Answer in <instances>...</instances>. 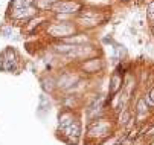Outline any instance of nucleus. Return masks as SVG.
<instances>
[{"label":"nucleus","instance_id":"f257e3e1","mask_svg":"<svg viewBox=\"0 0 154 145\" xmlns=\"http://www.w3.org/2000/svg\"><path fill=\"white\" fill-rule=\"evenodd\" d=\"M54 9H57L58 12H66V14H69V12H75L81 8L79 3L76 2H58L52 6Z\"/></svg>","mask_w":154,"mask_h":145},{"label":"nucleus","instance_id":"7ed1b4c3","mask_svg":"<svg viewBox=\"0 0 154 145\" xmlns=\"http://www.w3.org/2000/svg\"><path fill=\"white\" fill-rule=\"evenodd\" d=\"M146 109L148 107H145V99H140L139 104H137V112L139 113H143V112H146Z\"/></svg>","mask_w":154,"mask_h":145},{"label":"nucleus","instance_id":"f03ea898","mask_svg":"<svg viewBox=\"0 0 154 145\" xmlns=\"http://www.w3.org/2000/svg\"><path fill=\"white\" fill-rule=\"evenodd\" d=\"M119 82H121V78H119V75H118V73H115V75H113V78H112V87H110L112 93H115V92H118V90H119Z\"/></svg>","mask_w":154,"mask_h":145},{"label":"nucleus","instance_id":"20e7f679","mask_svg":"<svg viewBox=\"0 0 154 145\" xmlns=\"http://www.w3.org/2000/svg\"><path fill=\"white\" fill-rule=\"evenodd\" d=\"M148 15H149L151 18H154V3L149 6V9H148Z\"/></svg>","mask_w":154,"mask_h":145},{"label":"nucleus","instance_id":"39448f33","mask_svg":"<svg viewBox=\"0 0 154 145\" xmlns=\"http://www.w3.org/2000/svg\"><path fill=\"white\" fill-rule=\"evenodd\" d=\"M149 96H151V99H152V102H154V89L151 90V93H149Z\"/></svg>","mask_w":154,"mask_h":145},{"label":"nucleus","instance_id":"0eeeda50","mask_svg":"<svg viewBox=\"0 0 154 145\" xmlns=\"http://www.w3.org/2000/svg\"><path fill=\"white\" fill-rule=\"evenodd\" d=\"M152 34H154V26H152Z\"/></svg>","mask_w":154,"mask_h":145},{"label":"nucleus","instance_id":"423d86ee","mask_svg":"<svg viewBox=\"0 0 154 145\" xmlns=\"http://www.w3.org/2000/svg\"><path fill=\"white\" fill-rule=\"evenodd\" d=\"M151 134H154V127H152V128L148 131V136H151Z\"/></svg>","mask_w":154,"mask_h":145}]
</instances>
